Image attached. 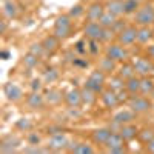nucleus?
<instances>
[{"label":"nucleus","instance_id":"1","mask_svg":"<svg viewBox=\"0 0 154 154\" xmlns=\"http://www.w3.org/2000/svg\"><path fill=\"white\" fill-rule=\"evenodd\" d=\"M72 17L69 14H60L56 22H54V28H53V34L56 37H59L60 40H66L72 35V29H74V25H72Z\"/></svg>","mask_w":154,"mask_h":154},{"label":"nucleus","instance_id":"2","mask_svg":"<svg viewBox=\"0 0 154 154\" xmlns=\"http://www.w3.org/2000/svg\"><path fill=\"white\" fill-rule=\"evenodd\" d=\"M154 23V3L145 2L140 5L134 14V25L137 26H151Z\"/></svg>","mask_w":154,"mask_h":154},{"label":"nucleus","instance_id":"3","mask_svg":"<svg viewBox=\"0 0 154 154\" xmlns=\"http://www.w3.org/2000/svg\"><path fill=\"white\" fill-rule=\"evenodd\" d=\"M126 48L128 46H123L119 42H111L105 46L103 53H105V56H108L114 62L123 63V62H128V59H130V51H128Z\"/></svg>","mask_w":154,"mask_h":154},{"label":"nucleus","instance_id":"4","mask_svg":"<svg viewBox=\"0 0 154 154\" xmlns=\"http://www.w3.org/2000/svg\"><path fill=\"white\" fill-rule=\"evenodd\" d=\"M126 103L136 114H143V112H148V111L152 109V102L146 96L140 94V93L130 96V99H128Z\"/></svg>","mask_w":154,"mask_h":154},{"label":"nucleus","instance_id":"5","mask_svg":"<svg viewBox=\"0 0 154 154\" xmlns=\"http://www.w3.org/2000/svg\"><path fill=\"white\" fill-rule=\"evenodd\" d=\"M106 79H108V75L105 72H102L100 69H96V71H93L91 74L88 75V79L85 80L83 86H86L89 89H93L94 93L100 94L105 89V86H106Z\"/></svg>","mask_w":154,"mask_h":154},{"label":"nucleus","instance_id":"6","mask_svg":"<svg viewBox=\"0 0 154 154\" xmlns=\"http://www.w3.org/2000/svg\"><path fill=\"white\" fill-rule=\"evenodd\" d=\"M125 143H126V140L122 137V134L119 131H112V134L109 136L105 148L111 154H123V152H126V145Z\"/></svg>","mask_w":154,"mask_h":154},{"label":"nucleus","instance_id":"7","mask_svg":"<svg viewBox=\"0 0 154 154\" xmlns=\"http://www.w3.org/2000/svg\"><path fill=\"white\" fill-rule=\"evenodd\" d=\"M69 143H71V142H69V139H68V136H66L65 133H56V134H49V139H48L46 146H48L51 151L59 152V151L68 149Z\"/></svg>","mask_w":154,"mask_h":154},{"label":"nucleus","instance_id":"8","mask_svg":"<svg viewBox=\"0 0 154 154\" xmlns=\"http://www.w3.org/2000/svg\"><path fill=\"white\" fill-rule=\"evenodd\" d=\"M137 29H139L137 25H128L123 31L117 34L116 42L122 43L123 46H133L137 42Z\"/></svg>","mask_w":154,"mask_h":154},{"label":"nucleus","instance_id":"9","mask_svg":"<svg viewBox=\"0 0 154 154\" xmlns=\"http://www.w3.org/2000/svg\"><path fill=\"white\" fill-rule=\"evenodd\" d=\"M133 65H134L137 75L140 77L149 75L154 71V60H151L149 57H137L133 60Z\"/></svg>","mask_w":154,"mask_h":154},{"label":"nucleus","instance_id":"10","mask_svg":"<svg viewBox=\"0 0 154 154\" xmlns=\"http://www.w3.org/2000/svg\"><path fill=\"white\" fill-rule=\"evenodd\" d=\"M25 103H26L28 109L31 111H42L46 105V100H45V96L38 91H31L26 99H25Z\"/></svg>","mask_w":154,"mask_h":154},{"label":"nucleus","instance_id":"11","mask_svg":"<svg viewBox=\"0 0 154 154\" xmlns=\"http://www.w3.org/2000/svg\"><path fill=\"white\" fill-rule=\"evenodd\" d=\"M100 102L106 109H114L122 103L120 99H119V94L116 91H112V89H109V88L103 89V91L100 93Z\"/></svg>","mask_w":154,"mask_h":154},{"label":"nucleus","instance_id":"12","mask_svg":"<svg viewBox=\"0 0 154 154\" xmlns=\"http://www.w3.org/2000/svg\"><path fill=\"white\" fill-rule=\"evenodd\" d=\"M102 32H103V26L99 22H88L83 25V37L88 40H100Z\"/></svg>","mask_w":154,"mask_h":154},{"label":"nucleus","instance_id":"13","mask_svg":"<svg viewBox=\"0 0 154 154\" xmlns=\"http://www.w3.org/2000/svg\"><path fill=\"white\" fill-rule=\"evenodd\" d=\"M105 3L102 2H93L91 5L86 6V12H85V17L88 22H99L100 17L105 14Z\"/></svg>","mask_w":154,"mask_h":154},{"label":"nucleus","instance_id":"14","mask_svg":"<svg viewBox=\"0 0 154 154\" xmlns=\"http://www.w3.org/2000/svg\"><path fill=\"white\" fill-rule=\"evenodd\" d=\"M3 94L9 102H20L23 99V91L22 88L14 83V82H6L3 85Z\"/></svg>","mask_w":154,"mask_h":154},{"label":"nucleus","instance_id":"15","mask_svg":"<svg viewBox=\"0 0 154 154\" xmlns=\"http://www.w3.org/2000/svg\"><path fill=\"white\" fill-rule=\"evenodd\" d=\"M20 143H22V140L17 136H12V134L5 136L0 140V152H16Z\"/></svg>","mask_w":154,"mask_h":154},{"label":"nucleus","instance_id":"16","mask_svg":"<svg viewBox=\"0 0 154 154\" xmlns=\"http://www.w3.org/2000/svg\"><path fill=\"white\" fill-rule=\"evenodd\" d=\"M111 134H112V130H111L109 126H102V128H97V130H94L91 133V139H93V142L96 145L105 146Z\"/></svg>","mask_w":154,"mask_h":154},{"label":"nucleus","instance_id":"17","mask_svg":"<svg viewBox=\"0 0 154 154\" xmlns=\"http://www.w3.org/2000/svg\"><path fill=\"white\" fill-rule=\"evenodd\" d=\"M136 119V112L130 108V109H122V111H117L114 116H112V123L116 125H126V123H133V120Z\"/></svg>","mask_w":154,"mask_h":154},{"label":"nucleus","instance_id":"18","mask_svg":"<svg viewBox=\"0 0 154 154\" xmlns=\"http://www.w3.org/2000/svg\"><path fill=\"white\" fill-rule=\"evenodd\" d=\"M65 103L69 108H80L83 105L82 102V89L79 88H72L65 94Z\"/></svg>","mask_w":154,"mask_h":154},{"label":"nucleus","instance_id":"19","mask_svg":"<svg viewBox=\"0 0 154 154\" xmlns=\"http://www.w3.org/2000/svg\"><path fill=\"white\" fill-rule=\"evenodd\" d=\"M43 96L46 100V105H49V106H57L62 102H65V94L57 88H49Z\"/></svg>","mask_w":154,"mask_h":154},{"label":"nucleus","instance_id":"20","mask_svg":"<svg viewBox=\"0 0 154 154\" xmlns=\"http://www.w3.org/2000/svg\"><path fill=\"white\" fill-rule=\"evenodd\" d=\"M97 69H100L102 72H105L106 75H111L117 71V62H114L112 59H109L108 56L100 57L97 62Z\"/></svg>","mask_w":154,"mask_h":154},{"label":"nucleus","instance_id":"21","mask_svg":"<svg viewBox=\"0 0 154 154\" xmlns=\"http://www.w3.org/2000/svg\"><path fill=\"white\" fill-rule=\"evenodd\" d=\"M60 38L59 37H56L54 34H49V35H46L43 40H42V45H43V48H45V51H46V54H54L56 51H59V48H60Z\"/></svg>","mask_w":154,"mask_h":154},{"label":"nucleus","instance_id":"22","mask_svg":"<svg viewBox=\"0 0 154 154\" xmlns=\"http://www.w3.org/2000/svg\"><path fill=\"white\" fill-rule=\"evenodd\" d=\"M152 38H154V29L151 26H139V29H137V43L149 45Z\"/></svg>","mask_w":154,"mask_h":154},{"label":"nucleus","instance_id":"23","mask_svg":"<svg viewBox=\"0 0 154 154\" xmlns=\"http://www.w3.org/2000/svg\"><path fill=\"white\" fill-rule=\"evenodd\" d=\"M2 14L5 19H16L19 16V5L14 2V0H6L3 2V6H2Z\"/></svg>","mask_w":154,"mask_h":154},{"label":"nucleus","instance_id":"24","mask_svg":"<svg viewBox=\"0 0 154 154\" xmlns=\"http://www.w3.org/2000/svg\"><path fill=\"white\" fill-rule=\"evenodd\" d=\"M139 128L134 125V123H126V125H122L119 133L122 134V137L126 140V142H131V140H134L137 136H139Z\"/></svg>","mask_w":154,"mask_h":154},{"label":"nucleus","instance_id":"25","mask_svg":"<svg viewBox=\"0 0 154 154\" xmlns=\"http://www.w3.org/2000/svg\"><path fill=\"white\" fill-rule=\"evenodd\" d=\"M117 72L123 80H128V79H131V77H134V75H137V72H136V69H134V65H133V62L130 63V62H123V63H120V65L117 66Z\"/></svg>","mask_w":154,"mask_h":154},{"label":"nucleus","instance_id":"26","mask_svg":"<svg viewBox=\"0 0 154 154\" xmlns=\"http://www.w3.org/2000/svg\"><path fill=\"white\" fill-rule=\"evenodd\" d=\"M68 151L74 154H93L94 148L86 142H71L68 146Z\"/></svg>","mask_w":154,"mask_h":154},{"label":"nucleus","instance_id":"27","mask_svg":"<svg viewBox=\"0 0 154 154\" xmlns=\"http://www.w3.org/2000/svg\"><path fill=\"white\" fill-rule=\"evenodd\" d=\"M105 8L108 12H111V14L117 16V17L125 16L123 14V0H106Z\"/></svg>","mask_w":154,"mask_h":154},{"label":"nucleus","instance_id":"28","mask_svg":"<svg viewBox=\"0 0 154 154\" xmlns=\"http://www.w3.org/2000/svg\"><path fill=\"white\" fill-rule=\"evenodd\" d=\"M106 85L109 89H112V91L119 93L122 91V89H125V80L122 79V77L116 72V74H111L108 79H106Z\"/></svg>","mask_w":154,"mask_h":154},{"label":"nucleus","instance_id":"29","mask_svg":"<svg viewBox=\"0 0 154 154\" xmlns=\"http://www.w3.org/2000/svg\"><path fill=\"white\" fill-rule=\"evenodd\" d=\"M125 89L128 91V94H139L140 93V75H134L131 79L125 80Z\"/></svg>","mask_w":154,"mask_h":154},{"label":"nucleus","instance_id":"30","mask_svg":"<svg viewBox=\"0 0 154 154\" xmlns=\"http://www.w3.org/2000/svg\"><path fill=\"white\" fill-rule=\"evenodd\" d=\"M154 89V79L149 75L140 77V94L143 96H149Z\"/></svg>","mask_w":154,"mask_h":154},{"label":"nucleus","instance_id":"31","mask_svg":"<svg viewBox=\"0 0 154 154\" xmlns=\"http://www.w3.org/2000/svg\"><path fill=\"white\" fill-rule=\"evenodd\" d=\"M82 102H83V105H86V106H93L97 102V93H94L93 89L83 86L82 88Z\"/></svg>","mask_w":154,"mask_h":154},{"label":"nucleus","instance_id":"32","mask_svg":"<svg viewBox=\"0 0 154 154\" xmlns=\"http://www.w3.org/2000/svg\"><path fill=\"white\" fill-rule=\"evenodd\" d=\"M22 63H23V66L26 68V69H34V68H37L38 63H40V57L34 56L32 53H29V51H28V53L23 56Z\"/></svg>","mask_w":154,"mask_h":154},{"label":"nucleus","instance_id":"33","mask_svg":"<svg viewBox=\"0 0 154 154\" xmlns=\"http://www.w3.org/2000/svg\"><path fill=\"white\" fill-rule=\"evenodd\" d=\"M59 77H60V72L57 68H53V66H49L43 71V82L51 85V83H56L59 80Z\"/></svg>","mask_w":154,"mask_h":154},{"label":"nucleus","instance_id":"34","mask_svg":"<svg viewBox=\"0 0 154 154\" xmlns=\"http://www.w3.org/2000/svg\"><path fill=\"white\" fill-rule=\"evenodd\" d=\"M139 8H140V3L134 2V0H123V14L125 16H134Z\"/></svg>","mask_w":154,"mask_h":154},{"label":"nucleus","instance_id":"35","mask_svg":"<svg viewBox=\"0 0 154 154\" xmlns=\"http://www.w3.org/2000/svg\"><path fill=\"white\" fill-rule=\"evenodd\" d=\"M117 19H119L117 16H114V14H111V12L105 11V14L100 17L99 23H100L103 28H112V26H114V23H116V20H117Z\"/></svg>","mask_w":154,"mask_h":154},{"label":"nucleus","instance_id":"36","mask_svg":"<svg viewBox=\"0 0 154 154\" xmlns=\"http://www.w3.org/2000/svg\"><path fill=\"white\" fill-rule=\"evenodd\" d=\"M16 130L17 131H22V133H29L32 130V122L26 117H22L16 122Z\"/></svg>","mask_w":154,"mask_h":154},{"label":"nucleus","instance_id":"37","mask_svg":"<svg viewBox=\"0 0 154 154\" xmlns=\"http://www.w3.org/2000/svg\"><path fill=\"white\" fill-rule=\"evenodd\" d=\"M137 139H139L143 145H145V143H148L149 140H152V139H154V128H143V130H140V131H139Z\"/></svg>","mask_w":154,"mask_h":154},{"label":"nucleus","instance_id":"38","mask_svg":"<svg viewBox=\"0 0 154 154\" xmlns=\"http://www.w3.org/2000/svg\"><path fill=\"white\" fill-rule=\"evenodd\" d=\"M74 51L77 56H86L88 54V38H80L74 45Z\"/></svg>","mask_w":154,"mask_h":154},{"label":"nucleus","instance_id":"39","mask_svg":"<svg viewBox=\"0 0 154 154\" xmlns=\"http://www.w3.org/2000/svg\"><path fill=\"white\" fill-rule=\"evenodd\" d=\"M116 37H117V34L114 32L112 28H103V32H102V37H100V42L108 45V43H111V42L116 40Z\"/></svg>","mask_w":154,"mask_h":154},{"label":"nucleus","instance_id":"40","mask_svg":"<svg viewBox=\"0 0 154 154\" xmlns=\"http://www.w3.org/2000/svg\"><path fill=\"white\" fill-rule=\"evenodd\" d=\"M85 12H86V8L82 5V3H77V5H74V6H71V9H69V12L68 14L75 20V19H80V17H83L85 16Z\"/></svg>","mask_w":154,"mask_h":154},{"label":"nucleus","instance_id":"41","mask_svg":"<svg viewBox=\"0 0 154 154\" xmlns=\"http://www.w3.org/2000/svg\"><path fill=\"white\" fill-rule=\"evenodd\" d=\"M29 53H32L34 56H37V57H43L45 54H46V51H45V48H43V45H42V42H32L31 45H29Z\"/></svg>","mask_w":154,"mask_h":154},{"label":"nucleus","instance_id":"42","mask_svg":"<svg viewBox=\"0 0 154 154\" xmlns=\"http://www.w3.org/2000/svg\"><path fill=\"white\" fill-rule=\"evenodd\" d=\"M100 40H88V54L97 57L100 54Z\"/></svg>","mask_w":154,"mask_h":154},{"label":"nucleus","instance_id":"43","mask_svg":"<svg viewBox=\"0 0 154 154\" xmlns=\"http://www.w3.org/2000/svg\"><path fill=\"white\" fill-rule=\"evenodd\" d=\"M72 65L75 68H88L89 66V62L85 59V56H77L74 60H72Z\"/></svg>","mask_w":154,"mask_h":154},{"label":"nucleus","instance_id":"44","mask_svg":"<svg viewBox=\"0 0 154 154\" xmlns=\"http://www.w3.org/2000/svg\"><path fill=\"white\" fill-rule=\"evenodd\" d=\"M128 25H130V23H126V20H125V19H120V17H119L117 20H116L112 29H114V32H116V34H119L120 31H123V29L128 26Z\"/></svg>","mask_w":154,"mask_h":154},{"label":"nucleus","instance_id":"45","mask_svg":"<svg viewBox=\"0 0 154 154\" xmlns=\"http://www.w3.org/2000/svg\"><path fill=\"white\" fill-rule=\"evenodd\" d=\"M42 88H43V80L42 79H37V77H35V79H32L29 82V89H31V91H38V93H40Z\"/></svg>","mask_w":154,"mask_h":154},{"label":"nucleus","instance_id":"46","mask_svg":"<svg viewBox=\"0 0 154 154\" xmlns=\"http://www.w3.org/2000/svg\"><path fill=\"white\" fill-rule=\"evenodd\" d=\"M26 140H28V145H40V142H42L40 136L37 133H29L26 136Z\"/></svg>","mask_w":154,"mask_h":154},{"label":"nucleus","instance_id":"47","mask_svg":"<svg viewBox=\"0 0 154 154\" xmlns=\"http://www.w3.org/2000/svg\"><path fill=\"white\" fill-rule=\"evenodd\" d=\"M6 23H8L6 19H2V20H0V34H2V35L6 34V29H8V25H6Z\"/></svg>","mask_w":154,"mask_h":154},{"label":"nucleus","instance_id":"48","mask_svg":"<svg viewBox=\"0 0 154 154\" xmlns=\"http://www.w3.org/2000/svg\"><path fill=\"white\" fill-rule=\"evenodd\" d=\"M146 56H148L151 60H154V43L148 45V48H146Z\"/></svg>","mask_w":154,"mask_h":154},{"label":"nucleus","instance_id":"49","mask_svg":"<svg viewBox=\"0 0 154 154\" xmlns=\"http://www.w3.org/2000/svg\"><path fill=\"white\" fill-rule=\"evenodd\" d=\"M145 149H146L148 152L154 154V139H152V140H149L148 143H145Z\"/></svg>","mask_w":154,"mask_h":154},{"label":"nucleus","instance_id":"50","mask_svg":"<svg viewBox=\"0 0 154 154\" xmlns=\"http://www.w3.org/2000/svg\"><path fill=\"white\" fill-rule=\"evenodd\" d=\"M8 57H9V51H2V59L8 60Z\"/></svg>","mask_w":154,"mask_h":154},{"label":"nucleus","instance_id":"51","mask_svg":"<svg viewBox=\"0 0 154 154\" xmlns=\"http://www.w3.org/2000/svg\"><path fill=\"white\" fill-rule=\"evenodd\" d=\"M134 2H137V3L142 5V3H145V2H146V0H134Z\"/></svg>","mask_w":154,"mask_h":154},{"label":"nucleus","instance_id":"52","mask_svg":"<svg viewBox=\"0 0 154 154\" xmlns=\"http://www.w3.org/2000/svg\"><path fill=\"white\" fill-rule=\"evenodd\" d=\"M149 97H151V99H152V100H154V89H152V93H151V94H149Z\"/></svg>","mask_w":154,"mask_h":154},{"label":"nucleus","instance_id":"53","mask_svg":"<svg viewBox=\"0 0 154 154\" xmlns=\"http://www.w3.org/2000/svg\"><path fill=\"white\" fill-rule=\"evenodd\" d=\"M94 2H100V0H94Z\"/></svg>","mask_w":154,"mask_h":154},{"label":"nucleus","instance_id":"54","mask_svg":"<svg viewBox=\"0 0 154 154\" xmlns=\"http://www.w3.org/2000/svg\"><path fill=\"white\" fill-rule=\"evenodd\" d=\"M152 29H154V23H152Z\"/></svg>","mask_w":154,"mask_h":154},{"label":"nucleus","instance_id":"55","mask_svg":"<svg viewBox=\"0 0 154 154\" xmlns=\"http://www.w3.org/2000/svg\"><path fill=\"white\" fill-rule=\"evenodd\" d=\"M3 2H6V0H3Z\"/></svg>","mask_w":154,"mask_h":154}]
</instances>
